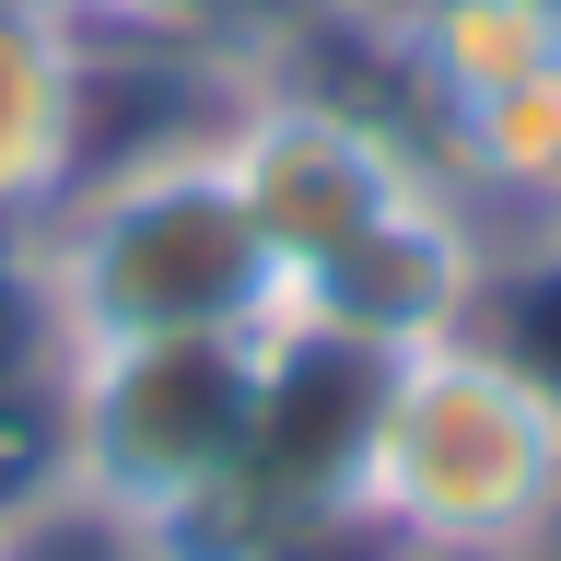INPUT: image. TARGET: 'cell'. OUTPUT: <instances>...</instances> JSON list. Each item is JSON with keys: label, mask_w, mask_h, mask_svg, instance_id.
Returning <instances> with one entry per match:
<instances>
[{"label": "cell", "mask_w": 561, "mask_h": 561, "mask_svg": "<svg viewBox=\"0 0 561 561\" xmlns=\"http://www.w3.org/2000/svg\"><path fill=\"white\" fill-rule=\"evenodd\" d=\"M24 526H35V491H0V561H24Z\"/></svg>", "instance_id": "cell-10"}, {"label": "cell", "mask_w": 561, "mask_h": 561, "mask_svg": "<svg viewBox=\"0 0 561 561\" xmlns=\"http://www.w3.org/2000/svg\"><path fill=\"white\" fill-rule=\"evenodd\" d=\"M12 257H24V293L59 351L187 340V328H280V257L245 222L210 117L105 152Z\"/></svg>", "instance_id": "cell-2"}, {"label": "cell", "mask_w": 561, "mask_h": 561, "mask_svg": "<svg viewBox=\"0 0 561 561\" xmlns=\"http://www.w3.org/2000/svg\"><path fill=\"white\" fill-rule=\"evenodd\" d=\"M24 12H47V24H70V35H94V47L175 35V0H24Z\"/></svg>", "instance_id": "cell-9"}, {"label": "cell", "mask_w": 561, "mask_h": 561, "mask_svg": "<svg viewBox=\"0 0 561 561\" xmlns=\"http://www.w3.org/2000/svg\"><path fill=\"white\" fill-rule=\"evenodd\" d=\"M363 24L410 117L561 70V0H363Z\"/></svg>", "instance_id": "cell-7"}, {"label": "cell", "mask_w": 561, "mask_h": 561, "mask_svg": "<svg viewBox=\"0 0 561 561\" xmlns=\"http://www.w3.org/2000/svg\"><path fill=\"white\" fill-rule=\"evenodd\" d=\"M340 503L398 561H538L561 538V375L491 316L386 351Z\"/></svg>", "instance_id": "cell-1"}, {"label": "cell", "mask_w": 561, "mask_h": 561, "mask_svg": "<svg viewBox=\"0 0 561 561\" xmlns=\"http://www.w3.org/2000/svg\"><path fill=\"white\" fill-rule=\"evenodd\" d=\"M47 363H59V340H47V316H35V293H24V257L0 245V398L47 410Z\"/></svg>", "instance_id": "cell-8"}, {"label": "cell", "mask_w": 561, "mask_h": 561, "mask_svg": "<svg viewBox=\"0 0 561 561\" xmlns=\"http://www.w3.org/2000/svg\"><path fill=\"white\" fill-rule=\"evenodd\" d=\"M222 175H234L257 245L280 257V280L340 257L351 234H375L386 210H410L421 187H445V164L421 152V129L375 94H328L293 59H257L234 82V105L210 117Z\"/></svg>", "instance_id": "cell-4"}, {"label": "cell", "mask_w": 561, "mask_h": 561, "mask_svg": "<svg viewBox=\"0 0 561 561\" xmlns=\"http://www.w3.org/2000/svg\"><path fill=\"white\" fill-rule=\"evenodd\" d=\"M280 386V328H187V340H94L47 363V491L129 526L175 561L222 515Z\"/></svg>", "instance_id": "cell-3"}, {"label": "cell", "mask_w": 561, "mask_h": 561, "mask_svg": "<svg viewBox=\"0 0 561 561\" xmlns=\"http://www.w3.org/2000/svg\"><path fill=\"white\" fill-rule=\"evenodd\" d=\"M503 257H515V234L491 210H468L456 187H421L410 210H386L375 234H351L340 257L280 280V328L386 363V351H421L445 328H480Z\"/></svg>", "instance_id": "cell-5"}, {"label": "cell", "mask_w": 561, "mask_h": 561, "mask_svg": "<svg viewBox=\"0 0 561 561\" xmlns=\"http://www.w3.org/2000/svg\"><path fill=\"white\" fill-rule=\"evenodd\" d=\"M105 152V47L0 0V245H24Z\"/></svg>", "instance_id": "cell-6"}]
</instances>
